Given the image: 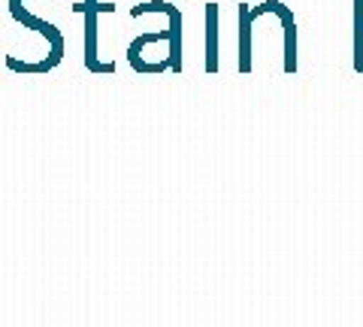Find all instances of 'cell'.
<instances>
[]
</instances>
